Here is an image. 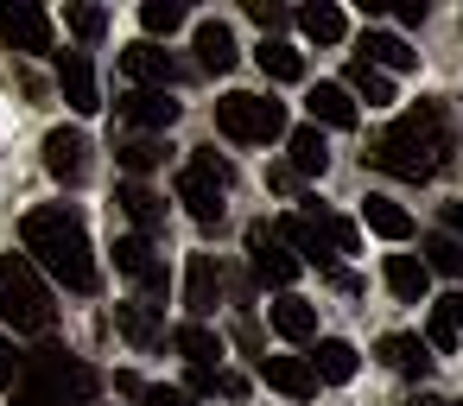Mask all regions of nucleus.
I'll return each mask as SVG.
<instances>
[{"label": "nucleus", "mask_w": 463, "mask_h": 406, "mask_svg": "<svg viewBox=\"0 0 463 406\" xmlns=\"http://www.w3.org/2000/svg\"><path fill=\"white\" fill-rule=\"evenodd\" d=\"M444 159H450V115H444V102L406 109V115L368 146V165L387 172V178H406V184H425Z\"/></svg>", "instance_id": "obj_1"}, {"label": "nucleus", "mask_w": 463, "mask_h": 406, "mask_svg": "<svg viewBox=\"0 0 463 406\" xmlns=\"http://www.w3.org/2000/svg\"><path fill=\"white\" fill-rule=\"evenodd\" d=\"M20 241H26V260L45 267L58 286L71 292H96V254H90V235H83V216L64 210V203H45V210H26L20 222Z\"/></svg>", "instance_id": "obj_2"}, {"label": "nucleus", "mask_w": 463, "mask_h": 406, "mask_svg": "<svg viewBox=\"0 0 463 406\" xmlns=\"http://www.w3.org/2000/svg\"><path fill=\"white\" fill-rule=\"evenodd\" d=\"M90 400H96V368H83L58 343L33 349L14 374V406H90Z\"/></svg>", "instance_id": "obj_3"}, {"label": "nucleus", "mask_w": 463, "mask_h": 406, "mask_svg": "<svg viewBox=\"0 0 463 406\" xmlns=\"http://www.w3.org/2000/svg\"><path fill=\"white\" fill-rule=\"evenodd\" d=\"M0 317L26 336H45L58 324V305H52V292L26 254H0Z\"/></svg>", "instance_id": "obj_4"}, {"label": "nucleus", "mask_w": 463, "mask_h": 406, "mask_svg": "<svg viewBox=\"0 0 463 406\" xmlns=\"http://www.w3.org/2000/svg\"><path fill=\"white\" fill-rule=\"evenodd\" d=\"M216 127H222L229 140H241V146H267V140L286 134V109H279L273 96H248V90H235V96L216 102Z\"/></svg>", "instance_id": "obj_5"}, {"label": "nucleus", "mask_w": 463, "mask_h": 406, "mask_svg": "<svg viewBox=\"0 0 463 406\" xmlns=\"http://www.w3.org/2000/svg\"><path fill=\"white\" fill-rule=\"evenodd\" d=\"M229 178H235L229 159H216V153L203 146V153H191V165L178 172V203H184L203 229H216V222H222V191H229Z\"/></svg>", "instance_id": "obj_6"}, {"label": "nucleus", "mask_w": 463, "mask_h": 406, "mask_svg": "<svg viewBox=\"0 0 463 406\" xmlns=\"http://www.w3.org/2000/svg\"><path fill=\"white\" fill-rule=\"evenodd\" d=\"M0 45L20 58H45L52 52V14L33 0H0Z\"/></svg>", "instance_id": "obj_7"}, {"label": "nucleus", "mask_w": 463, "mask_h": 406, "mask_svg": "<svg viewBox=\"0 0 463 406\" xmlns=\"http://www.w3.org/2000/svg\"><path fill=\"white\" fill-rule=\"evenodd\" d=\"M324 216H330V210H317V203H311L305 216H286V222H279L273 235H279V241L292 248V260H298V267L311 260V267L336 273V248H330V222H324Z\"/></svg>", "instance_id": "obj_8"}, {"label": "nucleus", "mask_w": 463, "mask_h": 406, "mask_svg": "<svg viewBox=\"0 0 463 406\" xmlns=\"http://www.w3.org/2000/svg\"><path fill=\"white\" fill-rule=\"evenodd\" d=\"M248 260H254V279H267V286H279V292H292V279H298V260H292V248L267 229V222H248Z\"/></svg>", "instance_id": "obj_9"}, {"label": "nucleus", "mask_w": 463, "mask_h": 406, "mask_svg": "<svg viewBox=\"0 0 463 406\" xmlns=\"http://www.w3.org/2000/svg\"><path fill=\"white\" fill-rule=\"evenodd\" d=\"M115 267H121L128 279H140L146 305H159V298H165V286H172V273H165V260L153 254V241H146V235H121V241H115Z\"/></svg>", "instance_id": "obj_10"}, {"label": "nucleus", "mask_w": 463, "mask_h": 406, "mask_svg": "<svg viewBox=\"0 0 463 406\" xmlns=\"http://www.w3.org/2000/svg\"><path fill=\"white\" fill-rule=\"evenodd\" d=\"M45 172L58 184H83L90 178V140H83V127H52L45 134Z\"/></svg>", "instance_id": "obj_11"}, {"label": "nucleus", "mask_w": 463, "mask_h": 406, "mask_svg": "<svg viewBox=\"0 0 463 406\" xmlns=\"http://www.w3.org/2000/svg\"><path fill=\"white\" fill-rule=\"evenodd\" d=\"M121 121L140 127V134H153V140H165V127L178 121V102L165 90H128L121 96Z\"/></svg>", "instance_id": "obj_12"}, {"label": "nucleus", "mask_w": 463, "mask_h": 406, "mask_svg": "<svg viewBox=\"0 0 463 406\" xmlns=\"http://www.w3.org/2000/svg\"><path fill=\"white\" fill-rule=\"evenodd\" d=\"M216 298H222V260L216 254H191V267H184V311H191V324H203L216 311Z\"/></svg>", "instance_id": "obj_13"}, {"label": "nucleus", "mask_w": 463, "mask_h": 406, "mask_svg": "<svg viewBox=\"0 0 463 406\" xmlns=\"http://www.w3.org/2000/svg\"><path fill=\"white\" fill-rule=\"evenodd\" d=\"M121 71H128L140 90H172V83H178V58H172V52H159L153 39L128 45V52H121Z\"/></svg>", "instance_id": "obj_14"}, {"label": "nucleus", "mask_w": 463, "mask_h": 406, "mask_svg": "<svg viewBox=\"0 0 463 406\" xmlns=\"http://www.w3.org/2000/svg\"><path fill=\"white\" fill-rule=\"evenodd\" d=\"M58 90H64V102H71L77 115H96V109H102V96H96V64H90V52H58Z\"/></svg>", "instance_id": "obj_15"}, {"label": "nucleus", "mask_w": 463, "mask_h": 406, "mask_svg": "<svg viewBox=\"0 0 463 406\" xmlns=\"http://www.w3.org/2000/svg\"><path fill=\"white\" fill-rule=\"evenodd\" d=\"M254 368H260V381L279 387L286 400H311V393H317V374H311L305 355H254Z\"/></svg>", "instance_id": "obj_16"}, {"label": "nucleus", "mask_w": 463, "mask_h": 406, "mask_svg": "<svg viewBox=\"0 0 463 406\" xmlns=\"http://www.w3.org/2000/svg\"><path fill=\"white\" fill-rule=\"evenodd\" d=\"M267 317H273V330H279L286 343H317V305H311V298L279 292V298L267 305Z\"/></svg>", "instance_id": "obj_17"}, {"label": "nucleus", "mask_w": 463, "mask_h": 406, "mask_svg": "<svg viewBox=\"0 0 463 406\" xmlns=\"http://www.w3.org/2000/svg\"><path fill=\"white\" fill-rule=\"evenodd\" d=\"M191 39H197V64H203L210 77L235 71V58H241V52H235V33H229L222 20H197V33H191Z\"/></svg>", "instance_id": "obj_18"}, {"label": "nucleus", "mask_w": 463, "mask_h": 406, "mask_svg": "<svg viewBox=\"0 0 463 406\" xmlns=\"http://www.w3.org/2000/svg\"><path fill=\"white\" fill-rule=\"evenodd\" d=\"M305 362H311V374H317V381L343 387V381L355 374V362H362V355H355V343H343V336H317Z\"/></svg>", "instance_id": "obj_19"}, {"label": "nucleus", "mask_w": 463, "mask_h": 406, "mask_svg": "<svg viewBox=\"0 0 463 406\" xmlns=\"http://www.w3.org/2000/svg\"><path fill=\"white\" fill-rule=\"evenodd\" d=\"M305 109H311V127L324 121V127H355L362 115H355V96L343 90V83H317L311 96H305Z\"/></svg>", "instance_id": "obj_20"}, {"label": "nucleus", "mask_w": 463, "mask_h": 406, "mask_svg": "<svg viewBox=\"0 0 463 406\" xmlns=\"http://www.w3.org/2000/svg\"><path fill=\"white\" fill-rule=\"evenodd\" d=\"M387 292L400 298V305H425V292H431V273L419 267V254H387Z\"/></svg>", "instance_id": "obj_21"}, {"label": "nucleus", "mask_w": 463, "mask_h": 406, "mask_svg": "<svg viewBox=\"0 0 463 406\" xmlns=\"http://www.w3.org/2000/svg\"><path fill=\"white\" fill-rule=\"evenodd\" d=\"M362 64H374V71L387 77V71H412L419 52H412L400 33H362Z\"/></svg>", "instance_id": "obj_22"}, {"label": "nucleus", "mask_w": 463, "mask_h": 406, "mask_svg": "<svg viewBox=\"0 0 463 406\" xmlns=\"http://www.w3.org/2000/svg\"><path fill=\"white\" fill-rule=\"evenodd\" d=\"M374 355H381V362H387L393 374H425V368H431V349H425V343H419L412 330H387Z\"/></svg>", "instance_id": "obj_23"}, {"label": "nucleus", "mask_w": 463, "mask_h": 406, "mask_svg": "<svg viewBox=\"0 0 463 406\" xmlns=\"http://www.w3.org/2000/svg\"><path fill=\"white\" fill-rule=\"evenodd\" d=\"M115 203L134 216V229H140V235H159V229H165V197H159V191H146V184H121V191H115Z\"/></svg>", "instance_id": "obj_24"}, {"label": "nucleus", "mask_w": 463, "mask_h": 406, "mask_svg": "<svg viewBox=\"0 0 463 406\" xmlns=\"http://www.w3.org/2000/svg\"><path fill=\"white\" fill-rule=\"evenodd\" d=\"M115 324H121V336L128 343H140V349H153L159 343V305H146V298H128V305H115Z\"/></svg>", "instance_id": "obj_25"}, {"label": "nucleus", "mask_w": 463, "mask_h": 406, "mask_svg": "<svg viewBox=\"0 0 463 406\" xmlns=\"http://www.w3.org/2000/svg\"><path fill=\"white\" fill-rule=\"evenodd\" d=\"M298 33L317 39V45H343V39H349V20H343V7L317 0V7H298Z\"/></svg>", "instance_id": "obj_26"}, {"label": "nucleus", "mask_w": 463, "mask_h": 406, "mask_svg": "<svg viewBox=\"0 0 463 406\" xmlns=\"http://www.w3.org/2000/svg\"><path fill=\"white\" fill-rule=\"evenodd\" d=\"M362 222H368L381 241H406V235H412V216H406L393 197H362Z\"/></svg>", "instance_id": "obj_27"}, {"label": "nucleus", "mask_w": 463, "mask_h": 406, "mask_svg": "<svg viewBox=\"0 0 463 406\" xmlns=\"http://www.w3.org/2000/svg\"><path fill=\"white\" fill-rule=\"evenodd\" d=\"M286 146H292V172H305V178H324V165H330V146H324V134H317V127H292V134H286Z\"/></svg>", "instance_id": "obj_28"}, {"label": "nucleus", "mask_w": 463, "mask_h": 406, "mask_svg": "<svg viewBox=\"0 0 463 406\" xmlns=\"http://www.w3.org/2000/svg\"><path fill=\"white\" fill-rule=\"evenodd\" d=\"M254 64L273 77V83H298L305 77V58L286 45V39H260V52H254Z\"/></svg>", "instance_id": "obj_29"}, {"label": "nucleus", "mask_w": 463, "mask_h": 406, "mask_svg": "<svg viewBox=\"0 0 463 406\" xmlns=\"http://www.w3.org/2000/svg\"><path fill=\"white\" fill-rule=\"evenodd\" d=\"M419 248H425V254H419V267H425V273L463 279V241H457V235H425Z\"/></svg>", "instance_id": "obj_30"}, {"label": "nucleus", "mask_w": 463, "mask_h": 406, "mask_svg": "<svg viewBox=\"0 0 463 406\" xmlns=\"http://www.w3.org/2000/svg\"><path fill=\"white\" fill-rule=\"evenodd\" d=\"M343 90H349V96H362L368 109H387V102H393V77H381V71H374V64H362V58L349 64V83H343Z\"/></svg>", "instance_id": "obj_31"}, {"label": "nucleus", "mask_w": 463, "mask_h": 406, "mask_svg": "<svg viewBox=\"0 0 463 406\" xmlns=\"http://www.w3.org/2000/svg\"><path fill=\"white\" fill-rule=\"evenodd\" d=\"M172 343H178V355H184L191 368H216V355H222V343L210 336V324H184Z\"/></svg>", "instance_id": "obj_32"}, {"label": "nucleus", "mask_w": 463, "mask_h": 406, "mask_svg": "<svg viewBox=\"0 0 463 406\" xmlns=\"http://www.w3.org/2000/svg\"><path fill=\"white\" fill-rule=\"evenodd\" d=\"M165 153H172V146H165V140H153V134H140V140H121V146H115V159H121L134 178H140V172H153V165H165Z\"/></svg>", "instance_id": "obj_33"}, {"label": "nucleus", "mask_w": 463, "mask_h": 406, "mask_svg": "<svg viewBox=\"0 0 463 406\" xmlns=\"http://www.w3.org/2000/svg\"><path fill=\"white\" fill-rule=\"evenodd\" d=\"M115 387H121L128 400H140V406H191V393L159 387V381H140V374H115Z\"/></svg>", "instance_id": "obj_34"}, {"label": "nucleus", "mask_w": 463, "mask_h": 406, "mask_svg": "<svg viewBox=\"0 0 463 406\" xmlns=\"http://www.w3.org/2000/svg\"><path fill=\"white\" fill-rule=\"evenodd\" d=\"M140 26H146V39H172V33L184 26V7H178V0H146V7H140Z\"/></svg>", "instance_id": "obj_35"}, {"label": "nucleus", "mask_w": 463, "mask_h": 406, "mask_svg": "<svg viewBox=\"0 0 463 406\" xmlns=\"http://www.w3.org/2000/svg\"><path fill=\"white\" fill-rule=\"evenodd\" d=\"M64 20H71V33H77V39H90V45L109 33V14H102V7H64Z\"/></svg>", "instance_id": "obj_36"}, {"label": "nucleus", "mask_w": 463, "mask_h": 406, "mask_svg": "<svg viewBox=\"0 0 463 406\" xmlns=\"http://www.w3.org/2000/svg\"><path fill=\"white\" fill-rule=\"evenodd\" d=\"M324 222H330V248H336V254H355V248H362V229H355L349 216H324Z\"/></svg>", "instance_id": "obj_37"}, {"label": "nucleus", "mask_w": 463, "mask_h": 406, "mask_svg": "<svg viewBox=\"0 0 463 406\" xmlns=\"http://www.w3.org/2000/svg\"><path fill=\"white\" fill-rule=\"evenodd\" d=\"M248 20L260 33H273V26H286V7H273V0H248Z\"/></svg>", "instance_id": "obj_38"}, {"label": "nucleus", "mask_w": 463, "mask_h": 406, "mask_svg": "<svg viewBox=\"0 0 463 406\" xmlns=\"http://www.w3.org/2000/svg\"><path fill=\"white\" fill-rule=\"evenodd\" d=\"M419 343H425V349H457V330L431 311V324H425V336H419Z\"/></svg>", "instance_id": "obj_39"}, {"label": "nucleus", "mask_w": 463, "mask_h": 406, "mask_svg": "<svg viewBox=\"0 0 463 406\" xmlns=\"http://www.w3.org/2000/svg\"><path fill=\"white\" fill-rule=\"evenodd\" d=\"M431 311H438V317H444V324H450V330L463 336V292H444V298H438Z\"/></svg>", "instance_id": "obj_40"}, {"label": "nucleus", "mask_w": 463, "mask_h": 406, "mask_svg": "<svg viewBox=\"0 0 463 406\" xmlns=\"http://www.w3.org/2000/svg\"><path fill=\"white\" fill-rule=\"evenodd\" d=\"M14 374H20V355H14L7 336H0V387H14Z\"/></svg>", "instance_id": "obj_41"}, {"label": "nucleus", "mask_w": 463, "mask_h": 406, "mask_svg": "<svg viewBox=\"0 0 463 406\" xmlns=\"http://www.w3.org/2000/svg\"><path fill=\"white\" fill-rule=\"evenodd\" d=\"M216 393H222V400H248V381H241V374H216Z\"/></svg>", "instance_id": "obj_42"}, {"label": "nucleus", "mask_w": 463, "mask_h": 406, "mask_svg": "<svg viewBox=\"0 0 463 406\" xmlns=\"http://www.w3.org/2000/svg\"><path fill=\"white\" fill-rule=\"evenodd\" d=\"M393 20H400V26H425V0H400Z\"/></svg>", "instance_id": "obj_43"}, {"label": "nucleus", "mask_w": 463, "mask_h": 406, "mask_svg": "<svg viewBox=\"0 0 463 406\" xmlns=\"http://www.w3.org/2000/svg\"><path fill=\"white\" fill-rule=\"evenodd\" d=\"M444 229H450V235L463 241V203H444Z\"/></svg>", "instance_id": "obj_44"}, {"label": "nucleus", "mask_w": 463, "mask_h": 406, "mask_svg": "<svg viewBox=\"0 0 463 406\" xmlns=\"http://www.w3.org/2000/svg\"><path fill=\"white\" fill-rule=\"evenodd\" d=\"M412 406H444V400H412Z\"/></svg>", "instance_id": "obj_45"}, {"label": "nucleus", "mask_w": 463, "mask_h": 406, "mask_svg": "<svg viewBox=\"0 0 463 406\" xmlns=\"http://www.w3.org/2000/svg\"><path fill=\"white\" fill-rule=\"evenodd\" d=\"M457 406H463V400H457Z\"/></svg>", "instance_id": "obj_46"}]
</instances>
